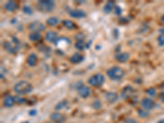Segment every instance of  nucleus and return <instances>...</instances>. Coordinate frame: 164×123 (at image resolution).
<instances>
[{
    "instance_id": "obj_1",
    "label": "nucleus",
    "mask_w": 164,
    "mask_h": 123,
    "mask_svg": "<svg viewBox=\"0 0 164 123\" xmlns=\"http://www.w3.org/2000/svg\"><path fill=\"white\" fill-rule=\"evenodd\" d=\"M13 90L19 95H24L31 93L33 90V85L26 80H21L14 85Z\"/></svg>"
},
{
    "instance_id": "obj_2",
    "label": "nucleus",
    "mask_w": 164,
    "mask_h": 123,
    "mask_svg": "<svg viewBox=\"0 0 164 123\" xmlns=\"http://www.w3.org/2000/svg\"><path fill=\"white\" fill-rule=\"evenodd\" d=\"M106 74L109 77V79H111L112 80H120L124 78L126 72L122 67H117V66H113L110 67L109 70H107Z\"/></svg>"
},
{
    "instance_id": "obj_3",
    "label": "nucleus",
    "mask_w": 164,
    "mask_h": 123,
    "mask_svg": "<svg viewBox=\"0 0 164 123\" xmlns=\"http://www.w3.org/2000/svg\"><path fill=\"white\" fill-rule=\"evenodd\" d=\"M39 10L44 12H50L55 8V2L53 0H39L37 2Z\"/></svg>"
},
{
    "instance_id": "obj_4",
    "label": "nucleus",
    "mask_w": 164,
    "mask_h": 123,
    "mask_svg": "<svg viewBox=\"0 0 164 123\" xmlns=\"http://www.w3.org/2000/svg\"><path fill=\"white\" fill-rule=\"evenodd\" d=\"M104 82H105V77L101 73L94 74L88 80L89 85L93 87H100L103 85Z\"/></svg>"
},
{
    "instance_id": "obj_5",
    "label": "nucleus",
    "mask_w": 164,
    "mask_h": 123,
    "mask_svg": "<svg viewBox=\"0 0 164 123\" xmlns=\"http://www.w3.org/2000/svg\"><path fill=\"white\" fill-rule=\"evenodd\" d=\"M45 25L39 21H35L28 25V29L31 30L32 32H41L45 30Z\"/></svg>"
},
{
    "instance_id": "obj_6",
    "label": "nucleus",
    "mask_w": 164,
    "mask_h": 123,
    "mask_svg": "<svg viewBox=\"0 0 164 123\" xmlns=\"http://www.w3.org/2000/svg\"><path fill=\"white\" fill-rule=\"evenodd\" d=\"M140 105H141L142 108L147 111H150L153 109L155 107V103L153 99L150 98H144L140 102Z\"/></svg>"
},
{
    "instance_id": "obj_7",
    "label": "nucleus",
    "mask_w": 164,
    "mask_h": 123,
    "mask_svg": "<svg viewBox=\"0 0 164 123\" xmlns=\"http://www.w3.org/2000/svg\"><path fill=\"white\" fill-rule=\"evenodd\" d=\"M50 120L53 123H64L67 120V118L65 117V115L62 113H60L59 112H54L51 113Z\"/></svg>"
},
{
    "instance_id": "obj_8",
    "label": "nucleus",
    "mask_w": 164,
    "mask_h": 123,
    "mask_svg": "<svg viewBox=\"0 0 164 123\" xmlns=\"http://www.w3.org/2000/svg\"><path fill=\"white\" fill-rule=\"evenodd\" d=\"M59 39L58 33L53 31V30H49L45 34V39L50 44H56L57 41L59 40Z\"/></svg>"
},
{
    "instance_id": "obj_9",
    "label": "nucleus",
    "mask_w": 164,
    "mask_h": 123,
    "mask_svg": "<svg viewBox=\"0 0 164 123\" xmlns=\"http://www.w3.org/2000/svg\"><path fill=\"white\" fill-rule=\"evenodd\" d=\"M104 98L106 99V102L109 104H115L116 102L118 101L119 99V95L116 92H107L104 94Z\"/></svg>"
},
{
    "instance_id": "obj_10",
    "label": "nucleus",
    "mask_w": 164,
    "mask_h": 123,
    "mask_svg": "<svg viewBox=\"0 0 164 123\" xmlns=\"http://www.w3.org/2000/svg\"><path fill=\"white\" fill-rule=\"evenodd\" d=\"M70 16H72V18H75V19H80V18H84L86 16V13L85 12L81 10V9H72L70 10L68 12Z\"/></svg>"
},
{
    "instance_id": "obj_11",
    "label": "nucleus",
    "mask_w": 164,
    "mask_h": 123,
    "mask_svg": "<svg viewBox=\"0 0 164 123\" xmlns=\"http://www.w3.org/2000/svg\"><path fill=\"white\" fill-rule=\"evenodd\" d=\"M91 93V90L89 86H85V85H81V87L77 90L78 95L80 96L82 98H86L89 97Z\"/></svg>"
},
{
    "instance_id": "obj_12",
    "label": "nucleus",
    "mask_w": 164,
    "mask_h": 123,
    "mask_svg": "<svg viewBox=\"0 0 164 123\" xmlns=\"http://www.w3.org/2000/svg\"><path fill=\"white\" fill-rule=\"evenodd\" d=\"M3 49H5V51H7L8 53H11V54L16 53L18 51V49H19V47L16 46V45H12L8 41L3 42Z\"/></svg>"
},
{
    "instance_id": "obj_13",
    "label": "nucleus",
    "mask_w": 164,
    "mask_h": 123,
    "mask_svg": "<svg viewBox=\"0 0 164 123\" xmlns=\"http://www.w3.org/2000/svg\"><path fill=\"white\" fill-rule=\"evenodd\" d=\"M115 59L120 63H125L130 59V54L126 52H120L116 53Z\"/></svg>"
},
{
    "instance_id": "obj_14",
    "label": "nucleus",
    "mask_w": 164,
    "mask_h": 123,
    "mask_svg": "<svg viewBox=\"0 0 164 123\" xmlns=\"http://www.w3.org/2000/svg\"><path fill=\"white\" fill-rule=\"evenodd\" d=\"M133 88L131 87V85H126V87L123 88L122 94H121V96H122V98H123L124 99L130 98L131 96L132 95V94H133Z\"/></svg>"
},
{
    "instance_id": "obj_15",
    "label": "nucleus",
    "mask_w": 164,
    "mask_h": 123,
    "mask_svg": "<svg viewBox=\"0 0 164 123\" xmlns=\"http://www.w3.org/2000/svg\"><path fill=\"white\" fill-rule=\"evenodd\" d=\"M84 56L80 53H75L74 54H72L70 57V62L73 64H79V63H81V62H83L84 61Z\"/></svg>"
},
{
    "instance_id": "obj_16",
    "label": "nucleus",
    "mask_w": 164,
    "mask_h": 123,
    "mask_svg": "<svg viewBox=\"0 0 164 123\" xmlns=\"http://www.w3.org/2000/svg\"><path fill=\"white\" fill-rule=\"evenodd\" d=\"M3 106L5 107V108H12L14 104H16V103H15V98H14L13 96L8 94V95H6L5 97L3 98Z\"/></svg>"
},
{
    "instance_id": "obj_17",
    "label": "nucleus",
    "mask_w": 164,
    "mask_h": 123,
    "mask_svg": "<svg viewBox=\"0 0 164 123\" xmlns=\"http://www.w3.org/2000/svg\"><path fill=\"white\" fill-rule=\"evenodd\" d=\"M17 8H18V5L14 1H8L4 4V9L8 12H12L16 11Z\"/></svg>"
},
{
    "instance_id": "obj_18",
    "label": "nucleus",
    "mask_w": 164,
    "mask_h": 123,
    "mask_svg": "<svg viewBox=\"0 0 164 123\" xmlns=\"http://www.w3.org/2000/svg\"><path fill=\"white\" fill-rule=\"evenodd\" d=\"M37 62H38V56L35 53H32L27 57L26 63H27L28 66H30L31 67H33L36 65Z\"/></svg>"
},
{
    "instance_id": "obj_19",
    "label": "nucleus",
    "mask_w": 164,
    "mask_h": 123,
    "mask_svg": "<svg viewBox=\"0 0 164 123\" xmlns=\"http://www.w3.org/2000/svg\"><path fill=\"white\" fill-rule=\"evenodd\" d=\"M116 7V3L114 1H109V2H107L106 4L103 7V11L106 13H110L111 12H112L114 10V8Z\"/></svg>"
},
{
    "instance_id": "obj_20",
    "label": "nucleus",
    "mask_w": 164,
    "mask_h": 123,
    "mask_svg": "<svg viewBox=\"0 0 164 123\" xmlns=\"http://www.w3.org/2000/svg\"><path fill=\"white\" fill-rule=\"evenodd\" d=\"M62 24L63 25L64 27L67 30H72L76 28V25L71 20H63V21H62Z\"/></svg>"
},
{
    "instance_id": "obj_21",
    "label": "nucleus",
    "mask_w": 164,
    "mask_h": 123,
    "mask_svg": "<svg viewBox=\"0 0 164 123\" xmlns=\"http://www.w3.org/2000/svg\"><path fill=\"white\" fill-rule=\"evenodd\" d=\"M69 104V102L67 99H62L60 102H59L58 104H56L55 107H54V109L56 111H60L62 109H64L65 108H67V105Z\"/></svg>"
},
{
    "instance_id": "obj_22",
    "label": "nucleus",
    "mask_w": 164,
    "mask_h": 123,
    "mask_svg": "<svg viewBox=\"0 0 164 123\" xmlns=\"http://www.w3.org/2000/svg\"><path fill=\"white\" fill-rule=\"evenodd\" d=\"M75 48L78 49L79 51H82L85 49H86V44L85 43L84 39H78V40L75 41Z\"/></svg>"
},
{
    "instance_id": "obj_23",
    "label": "nucleus",
    "mask_w": 164,
    "mask_h": 123,
    "mask_svg": "<svg viewBox=\"0 0 164 123\" xmlns=\"http://www.w3.org/2000/svg\"><path fill=\"white\" fill-rule=\"evenodd\" d=\"M46 23H47L49 26H56L59 23V19L58 17H55V16H51L49 18H48L47 21H46Z\"/></svg>"
},
{
    "instance_id": "obj_24",
    "label": "nucleus",
    "mask_w": 164,
    "mask_h": 123,
    "mask_svg": "<svg viewBox=\"0 0 164 123\" xmlns=\"http://www.w3.org/2000/svg\"><path fill=\"white\" fill-rule=\"evenodd\" d=\"M40 37H41V35H40V33L38 32H31V34L29 35V36H28L29 39L31 41L39 40Z\"/></svg>"
},
{
    "instance_id": "obj_25",
    "label": "nucleus",
    "mask_w": 164,
    "mask_h": 123,
    "mask_svg": "<svg viewBox=\"0 0 164 123\" xmlns=\"http://www.w3.org/2000/svg\"><path fill=\"white\" fill-rule=\"evenodd\" d=\"M22 11L24 14L25 15H32L34 12L33 11V8H31V6L29 5H24L22 7Z\"/></svg>"
},
{
    "instance_id": "obj_26",
    "label": "nucleus",
    "mask_w": 164,
    "mask_h": 123,
    "mask_svg": "<svg viewBox=\"0 0 164 123\" xmlns=\"http://www.w3.org/2000/svg\"><path fill=\"white\" fill-rule=\"evenodd\" d=\"M137 112H138V116L141 118H146L150 115V112L147 111V110L143 109V108L142 109H138Z\"/></svg>"
},
{
    "instance_id": "obj_27",
    "label": "nucleus",
    "mask_w": 164,
    "mask_h": 123,
    "mask_svg": "<svg viewBox=\"0 0 164 123\" xmlns=\"http://www.w3.org/2000/svg\"><path fill=\"white\" fill-rule=\"evenodd\" d=\"M92 108L95 110H99L102 108V102L99 99H96L92 103Z\"/></svg>"
},
{
    "instance_id": "obj_28",
    "label": "nucleus",
    "mask_w": 164,
    "mask_h": 123,
    "mask_svg": "<svg viewBox=\"0 0 164 123\" xmlns=\"http://www.w3.org/2000/svg\"><path fill=\"white\" fill-rule=\"evenodd\" d=\"M146 94H147L148 95L150 96V97H155L157 95V91H156V90L153 87H150L146 90Z\"/></svg>"
},
{
    "instance_id": "obj_29",
    "label": "nucleus",
    "mask_w": 164,
    "mask_h": 123,
    "mask_svg": "<svg viewBox=\"0 0 164 123\" xmlns=\"http://www.w3.org/2000/svg\"><path fill=\"white\" fill-rule=\"evenodd\" d=\"M14 98H15V103L17 104H25V102H26V99L25 98H22L20 96H15Z\"/></svg>"
},
{
    "instance_id": "obj_30",
    "label": "nucleus",
    "mask_w": 164,
    "mask_h": 123,
    "mask_svg": "<svg viewBox=\"0 0 164 123\" xmlns=\"http://www.w3.org/2000/svg\"><path fill=\"white\" fill-rule=\"evenodd\" d=\"M113 12L116 16H121L122 13V8L120 6H116L115 8H114Z\"/></svg>"
},
{
    "instance_id": "obj_31",
    "label": "nucleus",
    "mask_w": 164,
    "mask_h": 123,
    "mask_svg": "<svg viewBox=\"0 0 164 123\" xmlns=\"http://www.w3.org/2000/svg\"><path fill=\"white\" fill-rule=\"evenodd\" d=\"M157 40H158V44H159V47L164 46V36H162V35H159L158 39H157Z\"/></svg>"
},
{
    "instance_id": "obj_32",
    "label": "nucleus",
    "mask_w": 164,
    "mask_h": 123,
    "mask_svg": "<svg viewBox=\"0 0 164 123\" xmlns=\"http://www.w3.org/2000/svg\"><path fill=\"white\" fill-rule=\"evenodd\" d=\"M124 122L125 123H138V121L136 120V119H134V118H126V119H125Z\"/></svg>"
},
{
    "instance_id": "obj_33",
    "label": "nucleus",
    "mask_w": 164,
    "mask_h": 123,
    "mask_svg": "<svg viewBox=\"0 0 164 123\" xmlns=\"http://www.w3.org/2000/svg\"><path fill=\"white\" fill-rule=\"evenodd\" d=\"M159 100H160L162 104H164V91H162V92L160 93V94H159Z\"/></svg>"
},
{
    "instance_id": "obj_34",
    "label": "nucleus",
    "mask_w": 164,
    "mask_h": 123,
    "mask_svg": "<svg viewBox=\"0 0 164 123\" xmlns=\"http://www.w3.org/2000/svg\"><path fill=\"white\" fill-rule=\"evenodd\" d=\"M37 114V110L35 109H32L29 112V115L30 116H35Z\"/></svg>"
},
{
    "instance_id": "obj_35",
    "label": "nucleus",
    "mask_w": 164,
    "mask_h": 123,
    "mask_svg": "<svg viewBox=\"0 0 164 123\" xmlns=\"http://www.w3.org/2000/svg\"><path fill=\"white\" fill-rule=\"evenodd\" d=\"M159 32L160 33V35H162V36H164V27L161 28V29H159Z\"/></svg>"
},
{
    "instance_id": "obj_36",
    "label": "nucleus",
    "mask_w": 164,
    "mask_h": 123,
    "mask_svg": "<svg viewBox=\"0 0 164 123\" xmlns=\"http://www.w3.org/2000/svg\"><path fill=\"white\" fill-rule=\"evenodd\" d=\"M161 22H162V23H163V24H164V14H163V15H162V17H161Z\"/></svg>"
},
{
    "instance_id": "obj_37",
    "label": "nucleus",
    "mask_w": 164,
    "mask_h": 123,
    "mask_svg": "<svg viewBox=\"0 0 164 123\" xmlns=\"http://www.w3.org/2000/svg\"><path fill=\"white\" fill-rule=\"evenodd\" d=\"M161 89H162V90H164V81L161 84Z\"/></svg>"
},
{
    "instance_id": "obj_38",
    "label": "nucleus",
    "mask_w": 164,
    "mask_h": 123,
    "mask_svg": "<svg viewBox=\"0 0 164 123\" xmlns=\"http://www.w3.org/2000/svg\"><path fill=\"white\" fill-rule=\"evenodd\" d=\"M163 122H164V119H162V121H159L158 123H163Z\"/></svg>"
},
{
    "instance_id": "obj_39",
    "label": "nucleus",
    "mask_w": 164,
    "mask_h": 123,
    "mask_svg": "<svg viewBox=\"0 0 164 123\" xmlns=\"http://www.w3.org/2000/svg\"><path fill=\"white\" fill-rule=\"evenodd\" d=\"M45 123H51V122H49V121H47V122H45Z\"/></svg>"
}]
</instances>
